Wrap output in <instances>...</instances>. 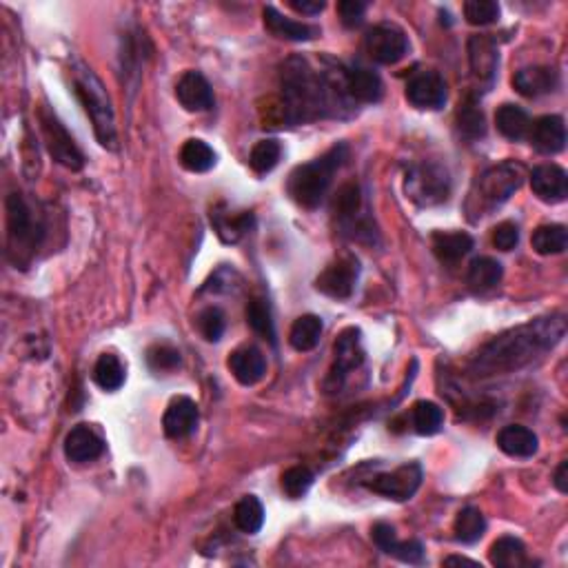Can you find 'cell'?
Listing matches in <instances>:
<instances>
[{"instance_id":"obj_47","label":"cell","mask_w":568,"mask_h":568,"mask_svg":"<svg viewBox=\"0 0 568 568\" xmlns=\"http://www.w3.org/2000/svg\"><path fill=\"white\" fill-rule=\"evenodd\" d=\"M371 535H373V542H376L377 548H380V551H385L387 555H393L397 542H400L396 535V528H393L391 524H385V522H377V524L373 526Z\"/></svg>"},{"instance_id":"obj_8","label":"cell","mask_w":568,"mask_h":568,"mask_svg":"<svg viewBox=\"0 0 568 568\" xmlns=\"http://www.w3.org/2000/svg\"><path fill=\"white\" fill-rule=\"evenodd\" d=\"M38 121H41L43 138L49 149V156H52L58 164H63V167L72 169V171H81L84 167L83 152L76 147V142L69 136L64 124L58 121L56 113L49 112L47 107H43L41 113H38Z\"/></svg>"},{"instance_id":"obj_25","label":"cell","mask_w":568,"mask_h":568,"mask_svg":"<svg viewBox=\"0 0 568 568\" xmlns=\"http://www.w3.org/2000/svg\"><path fill=\"white\" fill-rule=\"evenodd\" d=\"M502 276H504V269L495 258L480 256L468 264L466 282L475 293H486L502 282Z\"/></svg>"},{"instance_id":"obj_51","label":"cell","mask_w":568,"mask_h":568,"mask_svg":"<svg viewBox=\"0 0 568 568\" xmlns=\"http://www.w3.org/2000/svg\"><path fill=\"white\" fill-rule=\"evenodd\" d=\"M445 564H446V566H451V564H460V566H473V568H482L480 564H477V562H473V560H466V557H446V560H445Z\"/></svg>"},{"instance_id":"obj_2","label":"cell","mask_w":568,"mask_h":568,"mask_svg":"<svg viewBox=\"0 0 568 568\" xmlns=\"http://www.w3.org/2000/svg\"><path fill=\"white\" fill-rule=\"evenodd\" d=\"M347 156V144H336L331 152H327L318 161L293 169V173L289 176V193H291L293 201L305 209H316L318 204L325 201L333 176L345 164Z\"/></svg>"},{"instance_id":"obj_43","label":"cell","mask_w":568,"mask_h":568,"mask_svg":"<svg viewBox=\"0 0 568 568\" xmlns=\"http://www.w3.org/2000/svg\"><path fill=\"white\" fill-rule=\"evenodd\" d=\"M147 362L153 371L164 373V371H176L181 367L182 357L178 348H173L171 345H153L147 351Z\"/></svg>"},{"instance_id":"obj_9","label":"cell","mask_w":568,"mask_h":568,"mask_svg":"<svg viewBox=\"0 0 568 568\" xmlns=\"http://www.w3.org/2000/svg\"><path fill=\"white\" fill-rule=\"evenodd\" d=\"M357 276H360V262L351 253H345V256L336 258L318 276L316 289L320 293H325V296L333 298V300H347L356 291Z\"/></svg>"},{"instance_id":"obj_19","label":"cell","mask_w":568,"mask_h":568,"mask_svg":"<svg viewBox=\"0 0 568 568\" xmlns=\"http://www.w3.org/2000/svg\"><path fill=\"white\" fill-rule=\"evenodd\" d=\"M103 448L104 445L101 436L87 425L72 428L64 437V455L69 462H76V465H87V462L98 460Z\"/></svg>"},{"instance_id":"obj_12","label":"cell","mask_w":568,"mask_h":568,"mask_svg":"<svg viewBox=\"0 0 568 568\" xmlns=\"http://www.w3.org/2000/svg\"><path fill=\"white\" fill-rule=\"evenodd\" d=\"M446 96L445 78L436 72H420L406 83V101L417 109H442Z\"/></svg>"},{"instance_id":"obj_28","label":"cell","mask_w":568,"mask_h":568,"mask_svg":"<svg viewBox=\"0 0 568 568\" xmlns=\"http://www.w3.org/2000/svg\"><path fill=\"white\" fill-rule=\"evenodd\" d=\"M533 251L540 256H557L568 247V231L564 224H542L531 236Z\"/></svg>"},{"instance_id":"obj_37","label":"cell","mask_w":568,"mask_h":568,"mask_svg":"<svg viewBox=\"0 0 568 568\" xmlns=\"http://www.w3.org/2000/svg\"><path fill=\"white\" fill-rule=\"evenodd\" d=\"M211 222L216 224L218 236L222 238L224 242H236L240 240L244 233L251 227L253 216L251 213H238V216H229V213H213Z\"/></svg>"},{"instance_id":"obj_32","label":"cell","mask_w":568,"mask_h":568,"mask_svg":"<svg viewBox=\"0 0 568 568\" xmlns=\"http://www.w3.org/2000/svg\"><path fill=\"white\" fill-rule=\"evenodd\" d=\"M181 164L191 173H207L216 164V152L204 141L191 138L182 144Z\"/></svg>"},{"instance_id":"obj_38","label":"cell","mask_w":568,"mask_h":568,"mask_svg":"<svg viewBox=\"0 0 568 568\" xmlns=\"http://www.w3.org/2000/svg\"><path fill=\"white\" fill-rule=\"evenodd\" d=\"M280 156H282L280 142L273 141V138H267V141H260L251 149L249 164H251V169L256 173H269L271 169H276L278 162H280Z\"/></svg>"},{"instance_id":"obj_44","label":"cell","mask_w":568,"mask_h":568,"mask_svg":"<svg viewBox=\"0 0 568 568\" xmlns=\"http://www.w3.org/2000/svg\"><path fill=\"white\" fill-rule=\"evenodd\" d=\"M224 327H227V322H224V313L218 307H207L201 316H198V328H201L204 340H209V342L220 340Z\"/></svg>"},{"instance_id":"obj_26","label":"cell","mask_w":568,"mask_h":568,"mask_svg":"<svg viewBox=\"0 0 568 568\" xmlns=\"http://www.w3.org/2000/svg\"><path fill=\"white\" fill-rule=\"evenodd\" d=\"M495 124H497V132L502 136L508 138V141H524L531 132V118L522 107L517 104H502L500 109L495 112Z\"/></svg>"},{"instance_id":"obj_50","label":"cell","mask_w":568,"mask_h":568,"mask_svg":"<svg viewBox=\"0 0 568 568\" xmlns=\"http://www.w3.org/2000/svg\"><path fill=\"white\" fill-rule=\"evenodd\" d=\"M553 485L557 486V491L560 493L568 491V462H562V465L557 466L555 477H553Z\"/></svg>"},{"instance_id":"obj_11","label":"cell","mask_w":568,"mask_h":568,"mask_svg":"<svg viewBox=\"0 0 568 568\" xmlns=\"http://www.w3.org/2000/svg\"><path fill=\"white\" fill-rule=\"evenodd\" d=\"M368 56L380 64H396L408 54V38L405 29L393 23H380L367 34Z\"/></svg>"},{"instance_id":"obj_39","label":"cell","mask_w":568,"mask_h":568,"mask_svg":"<svg viewBox=\"0 0 568 568\" xmlns=\"http://www.w3.org/2000/svg\"><path fill=\"white\" fill-rule=\"evenodd\" d=\"M457 127L460 133L468 141H477V138H485L486 133V121L485 113L480 107H475L473 103L462 104V109L457 112Z\"/></svg>"},{"instance_id":"obj_5","label":"cell","mask_w":568,"mask_h":568,"mask_svg":"<svg viewBox=\"0 0 568 568\" xmlns=\"http://www.w3.org/2000/svg\"><path fill=\"white\" fill-rule=\"evenodd\" d=\"M522 184V167L513 162H502L482 173L480 181L471 193V202H475L477 216H488L495 207L504 204Z\"/></svg>"},{"instance_id":"obj_27","label":"cell","mask_w":568,"mask_h":568,"mask_svg":"<svg viewBox=\"0 0 568 568\" xmlns=\"http://www.w3.org/2000/svg\"><path fill=\"white\" fill-rule=\"evenodd\" d=\"M471 249H473V238L465 231H451V233L437 231L436 236H433V251H436V256L440 258L442 262L453 264V262L462 260L466 253H471Z\"/></svg>"},{"instance_id":"obj_6","label":"cell","mask_w":568,"mask_h":568,"mask_svg":"<svg viewBox=\"0 0 568 568\" xmlns=\"http://www.w3.org/2000/svg\"><path fill=\"white\" fill-rule=\"evenodd\" d=\"M405 189L413 202L420 207H433L445 202L451 193V178L442 164L420 162L413 164L406 173Z\"/></svg>"},{"instance_id":"obj_20","label":"cell","mask_w":568,"mask_h":568,"mask_svg":"<svg viewBox=\"0 0 568 568\" xmlns=\"http://www.w3.org/2000/svg\"><path fill=\"white\" fill-rule=\"evenodd\" d=\"M557 84H560V78H557V72L551 67H524L520 72H515L513 76V87L517 89V93L526 98H537L544 96V93L555 92Z\"/></svg>"},{"instance_id":"obj_13","label":"cell","mask_w":568,"mask_h":568,"mask_svg":"<svg viewBox=\"0 0 568 568\" xmlns=\"http://www.w3.org/2000/svg\"><path fill=\"white\" fill-rule=\"evenodd\" d=\"M198 422H201V411H198L196 402L187 396L173 397L162 417L164 433L169 437H173V440L191 436L198 428Z\"/></svg>"},{"instance_id":"obj_33","label":"cell","mask_w":568,"mask_h":568,"mask_svg":"<svg viewBox=\"0 0 568 568\" xmlns=\"http://www.w3.org/2000/svg\"><path fill=\"white\" fill-rule=\"evenodd\" d=\"M233 522L247 535H256L264 524V506L256 495H244L233 511Z\"/></svg>"},{"instance_id":"obj_22","label":"cell","mask_w":568,"mask_h":568,"mask_svg":"<svg viewBox=\"0 0 568 568\" xmlns=\"http://www.w3.org/2000/svg\"><path fill=\"white\" fill-rule=\"evenodd\" d=\"M345 89L357 103H377L385 93V84L376 72L367 67H353L345 73Z\"/></svg>"},{"instance_id":"obj_4","label":"cell","mask_w":568,"mask_h":568,"mask_svg":"<svg viewBox=\"0 0 568 568\" xmlns=\"http://www.w3.org/2000/svg\"><path fill=\"white\" fill-rule=\"evenodd\" d=\"M73 87H76L78 101L83 103L84 112L92 118L93 132L103 147H116V118H113L112 101L107 96V89L103 87L101 78L92 72L84 63H76L72 69Z\"/></svg>"},{"instance_id":"obj_46","label":"cell","mask_w":568,"mask_h":568,"mask_svg":"<svg viewBox=\"0 0 568 568\" xmlns=\"http://www.w3.org/2000/svg\"><path fill=\"white\" fill-rule=\"evenodd\" d=\"M338 14H340L342 23L347 27H356L365 18L367 3H360V0H342V3H338Z\"/></svg>"},{"instance_id":"obj_14","label":"cell","mask_w":568,"mask_h":568,"mask_svg":"<svg viewBox=\"0 0 568 568\" xmlns=\"http://www.w3.org/2000/svg\"><path fill=\"white\" fill-rule=\"evenodd\" d=\"M531 189L542 202H564L568 196L566 171L557 164H540L531 171Z\"/></svg>"},{"instance_id":"obj_48","label":"cell","mask_w":568,"mask_h":568,"mask_svg":"<svg viewBox=\"0 0 568 568\" xmlns=\"http://www.w3.org/2000/svg\"><path fill=\"white\" fill-rule=\"evenodd\" d=\"M393 557H397L400 562H406V564H422V560H425V546L417 540L397 542Z\"/></svg>"},{"instance_id":"obj_41","label":"cell","mask_w":568,"mask_h":568,"mask_svg":"<svg viewBox=\"0 0 568 568\" xmlns=\"http://www.w3.org/2000/svg\"><path fill=\"white\" fill-rule=\"evenodd\" d=\"M465 18L475 27H485L500 18V5L495 0H468L465 3Z\"/></svg>"},{"instance_id":"obj_36","label":"cell","mask_w":568,"mask_h":568,"mask_svg":"<svg viewBox=\"0 0 568 568\" xmlns=\"http://www.w3.org/2000/svg\"><path fill=\"white\" fill-rule=\"evenodd\" d=\"M247 322L258 336H262L264 340L276 342V327H273V316L271 308H269L267 300L262 298H253L247 305Z\"/></svg>"},{"instance_id":"obj_18","label":"cell","mask_w":568,"mask_h":568,"mask_svg":"<svg viewBox=\"0 0 568 568\" xmlns=\"http://www.w3.org/2000/svg\"><path fill=\"white\" fill-rule=\"evenodd\" d=\"M362 362H365V351H362L360 331L347 328L336 342V367L331 371V380H338V385H342L348 373L356 371Z\"/></svg>"},{"instance_id":"obj_45","label":"cell","mask_w":568,"mask_h":568,"mask_svg":"<svg viewBox=\"0 0 568 568\" xmlns=\"http://www.w3.org/2000/svg\"><path fill=\"white\" fill-rule=\"evenodd\" d=\"M520 242V229L515 222H502L493 229V244L500 251H513Z\"/></svg>"},{"instance_id":"obj_30","label":"cell","mask_w":568,"mask_h":568,"mask_svg":"<svg viewBox=\"0 0 568 568\" xmlns=\"http://www.w3.org/2000/svg\"><path fill=\"white\" fill-rule=\"evenodd\" d=\"M485 531L486 520L480 508L466 506L457 513L455 524H453V533H455L457 542H462V544H475L477 540H482Z\"/></svg>"},{"instance_id":"obj_3","label":"cell","mask_w":568,"mask_h":568,"mask_svg":"<svg viewBox=\"0 0 568 568\" xmlns=\"http://www.w3.org/2000/svg\"><path fill=\"white\" fill-rule=\"evenodd\" d=\"M284 101H287L289 118L293 122H305L320 116L327 104L325 83L313 73L305 61H289L282 73Z\"/></svg>"},{"instance_id":"obj_16","label":"cell","mask_w":568,"mask_h":568,"mask_svg":"<svg viewBox=\"0 0 568 568\" xmlns=\"http://www.w3.org/2000/svg\"><path fill=\"white\" fill-rule=\"evenodd\" d=\"M176 98L187 112H209L213 107V89L201 72H184L176 84Z\"/></svg>"},{"instance_id":"obj_40","label":"cell","mask_w":568,"mask_h":568,"mask_svg":"<svg viewBox=\"0 0 568 568\" xmlns=\"http://www.w3.org/2000/svg\"><path fill=\"white\" fill-rule=\"evenodd\" d=\"M313 486V473L307 466H291L282 473V491L291 500L307 495L308 488Z\"/></svg>"},{"instance_id":"obj_21","label":"cell","mask_w":568,"mask_h":568,"mask_svg":"<svg viewBox=\"0 0 568 568\" xmlns=\"http://www.w3.org/2000/svg\"><path fill=\"white\" fill-rule=\"evenodd\" d=\"M262 16H264V27H267L273 36L282 38V41L305 43V41H313V38L320 34V29L313 27V24L296 23V21H291V18L282 16L276 7H271V5L264 7Z\"/></svg>"},{"instance_id":"obj_10","label":"cell","mask_w":568,"mask_h":568,"mask_svg":"<svg viewBox=\"0 0 568 568\" xmlns=\"http://www.w3.org/2000/svg\"><path fill=\"white\" fill-rule=\"evenodd\" d=\"M422 477H425L422 466L417 462H408V465L397 466L396 471L373 477L371 482H367V486L373 493H377V495L388 497V500L406 502L417 493V488L422 485Z\"/></svg>"},{"instance_id":"obj_42","label":"cell","mask_w":568,"mask_h":568,"mask_svg":"<svg viewBox=\"0 0 568 568\" xmlns=\"http://www.w3.org/2000/svg\"><path fill=\"white\" fill-rule=\"evenodd\" d=\"M360 189L357 184L347 182L342 184L340 191L336 193V201H333V211L340 220H351L357 211H360Z\"/></svg>"},{"instance_id":"obj_31","label":"cell","mask_w":568,"mask_h":568,"mask_svg":"<svg viewBox=\"0 0 568 568\" xmlns=\"http://www.w3.org/2000/svg\"><path fill=\"white\" fill-rule=\"evenodd\" d=\"M491 564L497 568H522L526 564V548L517 537H500L491 546Z\"/></svg>"},{"instance_id":"obj_49","label":"cell","mask_w":568,"mask_h":568,"mask_svg":"<svg viewBox=\"0 0 568 568\" xmlns=\"http://www.w3.org/2000/svg\"><path fill=\"white\" fill-rule=\"evenodd\" d=\"M289 7H293L296 12H300V14H307V16H316V14L325 12L327 3L325 0H291V3H289Z\"/></svg>"},{"instance_id":"obj_35","label":"cell","mask_w":568,"mask_h":568,"mask_svg":"<svg viewBox=\"0 0 568 568\" xmlns=\"http://www.w3.org/2000/svg\"><path fill=\"white\" fill-rule=\"evenodd\" d=\"M442 425H445V411L436 402H416V406H413V428L420 436H436Z\"/></svg>"},{"instance_id":"obj_17","label":"cell","mask_w":568,"mask_h":568,"mask_svg":"<svg viewBox=\"0 0 568 568\" xmlns=\"http://www.w3.org/2000/svg\"><path fill=\"white\" fill-rule=\"evenodd\" d=\"M229 371L233 373L242 387H253L262 380L267 373V360L258 347H240L229 356Z\"/></svg>"},{"instance_id":"obj_7","label":"cell","mask_w":568,"mask_h":568,"mask_svg":"<svg viewBox=\"0 0 568 568\" xmlns=\"http://www.w3.org/2000/svg\"><path fill=\"white\" fill-rule=\"evenodd\" d=\"M7 233L14 253L32 251L41 242L43 227L34 218L32 207L24 202L21 193H9L7 198Z\"/></svg>"},{"instance_id":"obj_1","label":"cell","mask_w":568,"mask_h":568,"mask_svg":"<svg viewBox=\"0 0 568 568\" xmlns=\"http://www.w3.org/2000/svg\"><path fill=\"white\" fill-rule=\"evenodd\" d=\"M555 322H535L522 328H515L508 336L497 338L493 345L485 348L477 362L488 371H502V368H517L535 357V353L544 351V348L553 347L562 336H564V327L555 328Z\"/></svg>"},{"instance_id":"obj_34","label":"cell","mask_w":568,"mask_h":568,"mask_svg":"<svg viewBox=\"0 0 568 568\" xmlns=\"http://www.w3.org/2000/svg\"><path fill=\"white\" fill-rule=\"evenodd\" d=\"M93 380L103 391H118L124 385V367L113 353H103L93 367Z\"/></svg>"},{"instance_id":"obj_29","label":"cell","mask_w":568,"mask_h":568,"mask_svg":"<svg viewBox=\"0 0 568 568\" xmlns=\"http://www.w3.org/2000/svg\"><path fill=\"white\" fill-rule=\"evenodd\" d=\"M322 328H325V325H322L320 318L308 313V316L298 318V320L293 322L291 331H289V342H291V347L300 353L313 351V348L318 347V342H320Z\"/></svg>"},{"instance_id":"obj_24","label":"cell","mask_w":568,"mask_h":568,"mask_svg":"<svg viewBox=\"0 0 568 568\" xmlns=\"http://www.w3.org/2000/svg\"><path fill=\"white\" fill-rule=\"evenodd\" d=\"M468 54H471L473 76L480 83L491 84L497 67V52L493 47V41L486 36H473L468 43Z\"/></svg>"},{"instance_id":"obj_23","label":"cell","mask_w":568,"mask_h":568,"mask_svg":"<svg viewBox=\"0 0 568 568\" xmlns=\"http://www.w3.org/2000/svg\"><path fill=\"white\" fill-rule=\"evenodd\" d=\"M497 446L511 457H533L540 446V440L528 426L508 425L497 433Z\"/></svg>"},{"instance_id":"obj_15","label":"cell","mask_w":568,"mask_h":568,"mask_svg":"<svg viewBox=\"0 0 568 568\" xmlns=\"http://www.w3.org/2000/svg\"><path fill=\"white\" fill-rule=\"evenodd\" d=\"M533 147L546 156H555V153L564 152L566 147V124L564 118L555 116H542L535 122H531V132H528Z\"/></svg>"}]
</instances>
